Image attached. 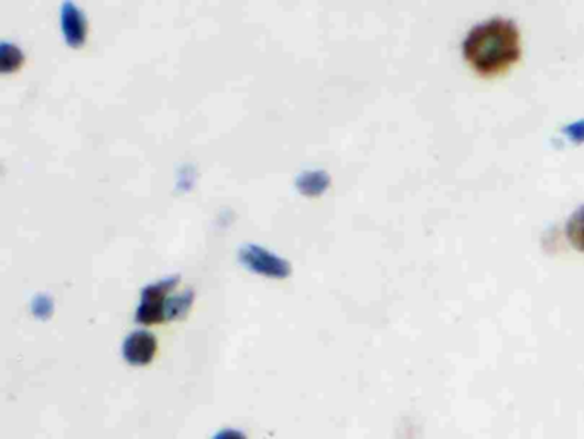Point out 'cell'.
<instances>
[{
  "label": "cell",
  "instance_id": "8fae6325",
  "mask_svg": "<svg viewBox=\"0 0 584 439\" xmlns=\"http://www.w3.org/2000/svg\"><path fill=\"white\" fill-rule=\"evenodd\" d=\"M213 439H247L246 436L235 429H225V431L218 432Z\"/></svg>",
  "mask_w": 584,
  "mask_h": 439
},
{
  "label": "cell",
  "instance_id": "6da1fadb",
  "mask_svg": "<svg viewBox=\"0 0 584 439\" xmlns=\"http://www.w3.org/2000/svg\"><path fill=\"white\" fill-rule=\"evenodd\" d=\"M463 52L478 73L496 74L511 66L521 55V36L515 21L490 18L468 31Z\"/></svg>",
  "mask_w": 584,
  "mask_h": 439
},
{
  "label": "cell",
  "instance_id": "9c48e42d",
  "mask_svg": "<svg viewBox=\"0 0 584 439\" xmlns=\"http://www.w3.org/2000/svg\"><path fill=\"white\" fill-rule=\"evenodd\" d=\"M23 52L11 43L4 42L0 45V69L4 73L15 71L23 64Z\"/></svg>",
  "mask_w": 584,
  "mask_h": 439
},
{
  "label": "cell",
  "instance_id": "ba28073f",
  "mask_svg": "<svg viewBox=\"0 0 584 439\" xmlns=\"http://www.w3.org/2000/svg\"><path fill=\"white\" fill-rule=\"evenodd\" d=\"M565 234L576 249L584 250V205L580 206L567 220Z\"/></svg>",
  "mask_w": 584,
  "mask_h": 439
},
{
  "label": "cell",
  "instance_id": "277c9868",
  "mask_svg": "<svg viewBox=\"0 0 584 439\" xmlns=\"http://www.w3.org/2000/svg\"><path fill=\"white\" fill-rule=\"evenodd\" d=\"M158 343L154 339L153 333L144 332V330H138V332L131 333V335L123 342V357L132 366H147L153 361L154 354H156Z\"/></svg>",
  "mask_w": 584,
  "mask_h": 439
},
{
  "label": "cell",
  "instance_id": "3957f363",
  "mask_svg": "<svg viewBox=\"0 0 584 439\" xmlns=\"http://www.w3.org/2000/svg\"><path fill=\"white\" fill-rule=\"evenodd\" d=\"M239 259L250 271L264 275V277L286 278L292 271L289 261L278 258L270 250H266L261 246H255V244H247V246L240 247Z\"/></svg>",
  "mask_w": 584,
  "mask_h": 439
},
{
  "label": "cell",
  "instance_id": "8992f818",
  "mask_svg": "<svg viewBox=\"0 0 584 439\" xmlns=\"http://www.w3.org/2000/svg\"><path fill=\"white\" fill-rule=\"evenodd\" d=\"M329 185V175L323 170H307L296 178V188L305 196H321Z\"/></svg>",
  "mask_w": 584,
  "mask_h": 439
},
{
  "label": "cell",
  "instance_id": "30bf717a",
  "mask_svg": "<svg viewBox=\"0 0 584 439\" xmlns=\"http://www.w3.org/2000/svg\"><path fill=\"white\" fill-rule=\"evenodd\" d=\"M46 309H51L52 311V302L46 299V297L39 296L35 299V302H33V311H35V314H42V317H46V314H51V312L45 311Z\"/></svg>",
  "mask_w": 584,
  "mask_h": 439
},
{
  "label": "cell",
  "instance_id": "5b68a950",
  "mask_svg": "<svg viewBox=\"0 0 584 439\" xmlns=\"http://www.w3.org/2000/svg\"><path fill=\"white\" fill-rule=\"evenodd\" d=\"M61 23L66 42L71 46H82L86 40V20L85 14L79 11L73 2H64L61 9Z\"/></svg>",
  "mask_w": 584,
  "mask_h": 439
},
{
  "label": "cell",
  "instance_id": "7a4b0ae2",
  "mask_svg": "<svg viewBox=\"0 0 584 439\" xmlns=\"http://www.w3.org/2000/svg\"><path fill=\"white\" fill-rule=\"evenodd\" d=\"M181 278L170 277L158 281L153 286L144 287L141 292V304L136 312V320L141 324L163 323V308H165L166 297L177 287Z\"/></svg>",
  "mask_w": 584,
  "mask_h": 439
},
{
  "label": "cell",
  "instance_id": "52a82bcc",
  "mask_svg": "<svg viewBox=\"0 0 584 439\" xmlns=\"http://www.w3.org/2000/svg\"><path fill=\"white\" fill-rule=\"evenodd\" d=\"M193 290H185L181 296L166 297L165 308H163V320L172 321L177 320V318H184L191 306H193Z\"/></svg>",
  "mask_w": 584,
  "mask_h": 439
}]
</instances>
